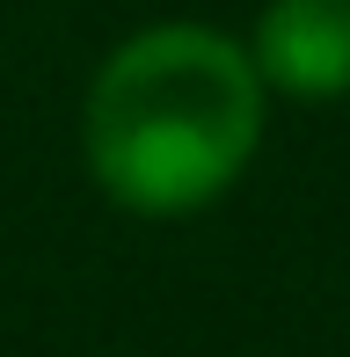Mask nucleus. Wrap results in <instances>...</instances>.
<instances>
[{
	"instance_id": "nucleus-2",
	"label": "nucleus",
	"mask_w": 350,
	"mask_h": 357,
	"mask_svg": "<svg viewBox=\"0 0 350 357\" xmlns=\"http://www.w3.org/2000/svg\"><path fill=\"white\" fill-rule=\"evenodd\" d=\"M248 59H256L263 88L292 95V102L350 95V0H270Z\"/></svg>"
},
{
	"instance_id": "nucleus-1",
	"label": "nucleus",
	"mask_w": 350,
	"mask_h": 357,
	"mask_svg": "<svg viewBox=\"0 0 350 357\" xmlns=\"http://www.w3.org/2000/svg\"><path fill=\"white\" fill-rule=\"evenodd\" d=\"M81 139L109 204L139 219L204 212L256 160L263 73L227 29L153 22L102 59Z\"/></svg>"
}]
</instances>
